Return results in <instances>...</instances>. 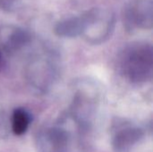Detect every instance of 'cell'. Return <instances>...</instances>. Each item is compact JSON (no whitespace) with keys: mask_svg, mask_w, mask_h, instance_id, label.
Returning <instances> with one entry per match:
<instances>
[{"mask_svg":"<svg viewBox=\"0 0 153 152\" xmlns=\"http://www.w3.org/2000/svg\"><path fill=\"white\" fill-rule=\"evenodd\" d=\"M119 68L122 75L132 83H143L151 80L153 73V49L151 44L134 42L120 55Z\"/></svg>","mask_w":153,"mask_h":152,"instance_id":"1","label":"cell"},{"mask_svg":"<svg viewBox=\"0 0 153 152\" xmlns=\"http://www.w3.org/2000/svg\"><path fill=\"white\" fill-rule=\"evenodd\" d=\"M83 21L82 36L91 44H100L109 38L115 27V15L100 8H91L81 14Z\"/></svg>","mask_w":153,"mask_h":152,"instance_id":"2","label":"cell"},{"mask_svg":"<svg viewBox=\"0 0 153 152\" xmlns=\"http://www.w3.org/2000/svg\"><path fill=\"white\" fill-rule=\"evenodd\" d=\"M123 22L127 31L136 28L151 30L153 25V8L152 0H132L124 7Z\"/></svg>","mask_w":153,"mask_h":152,"instance_id":"3","label":"cell"},{"mask_svg":"<svg viewBox=\"0 0 153 152\" xmlns=\"http://www.w3.org/2000/svg\"><path fill=\"white\" fill-rule=\"evenodd\" d=\"M143 131L133 125H125L118 129L112 139V147L116 152H128L143 137Z\"/></svg>","mask_w":153,"mask_h":152,"instance_id":"4","label":"cell"},{"mask_svg":"<svg viewBox=\"0 0 153 152\" xmlns=\"http://www.w3.org/2000/svg\"><path fill=\"white\" fill-rule=\"evenodd\" d=\"M68 142V133L64 129H48L39 138V152H66Z\"/></svg>","mask_w":153,"mask_h":152,"instance_id":"5","label":"cell"},{"mask_svg":"<svg viewBox=\"0 0 153 152\" xmlns=\"http://www.w3.org/2000/svg\"><path fill=\"white\" fill-rule=\"evenodd\" d=\"M54 32L60 38H75L83 32V21L82 16L70 17L59 21L54 28Z\"/></svg>","mask_w":153,"mask_h":152,"instance_id":"6","label":"cell"},{"mask_svg":"<svg viewBox=\"0 0 153 152\" xmlns=\"http://www.w3.org/2000/svg\"><path fill=\"white\" fill-rule=\"evenodd\" d=\"M30 41V35L21 28H13L5 38L3 46L8 52L19 50Z\"/></svg>","mask_w":153,"mask_h":152,"instance_id":"7","label":"cell"},{"mask_svg":"<svg viewBox=\"0 0 153 152\" xmlns=\"http://www.w3.org/2000/svg\"><path fill=\"white\" fill-rule=\"evenodd\" d=\"M31 123L30 114L23 108H17L13 111L10 125L11 130L16 136H21L26 133Z\"/></svg>","mask_w":153,"mask_h":152,"instance_id":"8","label":"cell"},{"mask_svg":"<svg viewBox=\"0 0 153 152\" xmlns=\"http://www.w3.org/2000/svg\"><path fill=\"white\" fill-rule=\"evenodd\" d=\"M9 124L6 115L4 110L0 109V139L8 135Z\"/></svg>","mask_w":153,"mask_h":152,"instance_id":"9","label":"cell"},{"mask_svg":"<svg viewBox=\"0 0 153 152\" xmlns=\"http://www.w3.org/2000/svg\"><path fill=\"white\" fill-rule=\"evenodd\" d=\"M17 4V0H0V10L4 12H13Z\"/></svg>","mask_w":153,"mask_h":152,"instance_id":"10","label":"cell"},{"mask_svg":"<svg viewBox=\"0 0 153 152\" xmlns=\"http://www.w3.org/2000/svg\"><path fill=\"white\" fill-rule=\"evenodd\" d=\"M3 64H4V59H3V56H2V54L0 52V68H2Z\"/></svg>","mask_w":153,"mask_h":152,"instance_id":"11","label":"cell"}]
</instances>
